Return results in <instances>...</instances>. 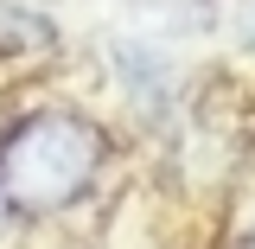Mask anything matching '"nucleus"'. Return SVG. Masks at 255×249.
Masks as SVG:
<instances>
[{"label":"nucleus","mask_w":255,"mask_h":249,"mask_svg":"<svg viewBox=\"0 0 255 249\" xmlns=\"http://www.w3.org/2000/svg\"><path fill=\"white\" fill-rule=\"evenodd\" d=\"M109 128L83 109H26L0 128V205L19 218H58L70 205H83L102 173H109Z\"/></svg>","instance_id":"f257e3e1"},{"label":"nucleus","mask_w":255,"mask_h":249,"mask_svg":"<svg viewBox=\"0 0 255 249\" xmlns=\"http://www.w3.org/2000/svg\"><path fill=\"white\" fill-rule=\"evenodd\" d=\"M102 58H109V77H115V90H122V102H134L147 122H159L166 109H172V58L159 51L153 38H115V45H102Z\"/></svg>","instance_id":"f03ea898"},{"label":"nucleus","mask_w":255,"mask_h":249,"mask_svg":"<svg viewBox=\"0 0 255 249\" xmlns=\"http://www.w3.org/2000/svg\"><path fill=\"white\" fill-rule=\"evenodd\" d=\"M236 38H243V51H255V6L243 13V19H236Z\"/></svg>","instance_id":"7ed1b4c3"},{"label":"nucleus","mask_w":255,"mask_h":249,"mask_svg":"<svg viewBox=\"0 0 255 249\" xmlns=\"http://www.w3.org/2000/svg\"><path fill=\"white\" fill-rule=\"evenodd\" d=\"M6 218H13V211H6V205H0V230H6Z\"/></svg>","instance_id":"20e7f679"}]
</instances>
